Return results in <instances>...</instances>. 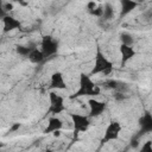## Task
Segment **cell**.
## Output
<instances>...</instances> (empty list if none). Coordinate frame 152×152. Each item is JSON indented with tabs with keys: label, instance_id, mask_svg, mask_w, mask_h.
Segmentation results:
<instances>
[{
	"label": "cell",
	"instance_id": "obj_1",
	"mask_svg": "<svg viewBox=\"0 0 152 152\" xmlns=\"http://www.w3.org/2000/svg\"><path fill=\"white\" fill-rule=\"evenodd\" d=\"M99 94H100V88L95 86V83L87 75H81L80 89L71 96V99L78 97L81 95H99Z\"/></svg>",
	"mask_w": 152,
	"mask_h": 152
},
{
	"label": "cell",
	"instance_id": "obj_2",
	"mask_svg": "<svg viewBox=\"0 0 152 152\" xmlns=\"http://www.w3.org/2000/svg\"><path fill=\"white\" fill-rule=\"evenodd\" d=\"M113 66H112V63L103 57V55L101 52H97L96 55V58H95V66L93 69V74H96V72H103L104 75H108L110 71H112Z\"/></svg>",
	"mask_w": 152,
	"mask_h": 152
},
{
	"label": "cell",
	"instance_id": "obj_3",
	"mask_svg": "<svg viewBox=\"0 0 152 152\" xmlns=\"http://www.w3.org/2000/svg\"><path fill=\"white\" fill-rule=\"evenodd\" d=\"M42 52L45 57L52 56L57 52V42L51 36H44L42 40Z\"/></svg>",
	"mask_w": 152,
	"mask_h": 152
},
{
	"label": "cell",
	"instance_id": "obj_4",
	"mask_svg": "<svg viewBox=\"0 0 152 152\" xmlns=\"http://www.w3.org/2000/svg\"><path fill=\"white\" fill-rule=\"evenodd\" d=\"M121 131V126L119 122H114L112 121L108 127L106 128V132H104V137L102 139V142H107V141H110V140H114L119 137V133Z\"/></svg>",
	"mask_w": 152,
	"mask_h": 152
},
{
	"label": "cell",
	"instance_id": "obj_5",
	"mask_svg": "<svg viewBox=\"0 0 152 152\" xmlns=\"http://www.w3.org/2000/svg\"><path fill=\"white\" fill-rule=\"evenodd\" d=\"M71 119L74 121V126H75V133L77 132H84L88 129L89 127V119L84 115L81 114H72Z\"/></svg>",
	"mask_w": 152,
	"mask_h": 152
},
{
	"label": "cell",
	"instance_id": "obj_6",
	"mask_svg": "<svg viewBox=\"0 0 152 152\" xmlns=\"http://www.w3.org/2000/svg\"><path fill=\"white\" fill-rule=\"evenodd\" d=\"M139 125H140V132L137 137H141L144 134H147L150 132H152V115L150 113H145L140 120H139Z\"/></svg>",
	"mask_w": 152,
	"mask_h": 152
},
{
	"label": "cell",
	"instance_id": "obj_7",
	"mask_svg": "<svg viewBox=\"0 0 152 152\" xmlns=\"http://www.w3.org/2000/svg\"><path fill=\"white\" fill-rule=\"evenodd\" d=\"M50 103H51V106H50L49 110L52 112L53 114H57V113H59V112H62L64 109L63 97L57 95V94H55V93L50 94Z\"/></svg>",
	"mask_w": 152,
	"mask_h": 152
},
{
	"label": "cell",
	"instance_id": "obj_8",
	"mask_svg": "<svg viewBox=\"0 0 152 152\" xmlns=\"http://www.w3.org/2000/svg\"><path fill=\"white\" fill-rule=\"evenodd\" d=\"M89 108H90V116H99L103 113L106 104L97 100H89Z\"/></svg>",
	"mask_w": 152,
	"mask_h": 152
},
{
	"label": "cell",
	"instance_id": "obj_9",
	"mask_svg": "<svg viewBox=\"0 0 152 152\" xmlns=\"http://www.w3.org/2000/svg\"><path fill=\"white\" fill-rule=\"evenodd\" d=\"M62 126H63V124H62V121L58 119V118H51L50 120H49V124H48V127L45 128V133L48 134V133H56V132H58L61 128H62Z\"/></svg>",
	"mask_w": 152,
	"mask_h": 152
},
{
	"label": "cell",
	"instance_id": "obj_10",
	"mask_svg": "<svg viewBox=\"0 0 152 152\" xmlns=\"http://www.w3.org/2000/svg\"><path fill=\"white\" fill-rule=\"evenodd\" d=\"M51 88H57V89H64L65 88V82H64V77L61 72H55L51 76V83H50Z\"/></svg>",
	"mask_w": 152,
	"mask_h": 152
},
{
	"label": "cell",
	"instance_id": "obj_11",
	"mask_svg": "<svg viewBox=\"0 0 152 152\" xmlns=\"http://www.w3.org/2000/svg\"><path fill=\"white\" fill-rule=\"evenodd\" d=\"M2 21H4V31H11V30L20 27V23L12 17L6 15L2 18Z\"/></svg>",
	"mask_w": 152,
	"mask_h": 152
},
{
	"label": "cell",
	"instance_id": "obj_12",
	"mask_svg": "<svg viewBox=\"0 0 152 152\" xmlns=\"http://www.w3.org/2000/svg\"><path fill=\"white\" fill-rule=\"evenodd\" d=\"M44 58H45L44 53L42 52V50H38V49H33L31 51V53L28 55V59L32 63H40Z\"/></svg>",
	"mask_w": 152,
	"mask_h": 152
},
{
	"label": "cell",
	"instance_id": "obj_13",
	"mask_svg": "<svg viewBox=\"0 0 152 152\" xmlns=\"http://www.w3.org/2000/svg\"><path fill=\"white\" fill-rule=\"evenodd\" d=\"M120 50H121V53H122V59H124V62H126L127 59L132 58L133 55H134L133 49H132L131 46H128V45H124V44H121Z\"/></svg>",
	"mask_w": 152,
	"mask_h": 152
},
{
	"label": "cell",
	"instance_id": "obj_14",
	"mask_svg": "<svg viewBox=\"0 0 152 152\" xmlns=\"http://www.w3.org/2000/svg\"><path fill=\"white\" fill-rule=\"evenodd\" d=\"M114 17V8L110 4H106L103 6V14H102V18L103 20H110L113 19Z\"/></svg>",
	"mask_w": 152,
	"mask_h": 152
},
{
	"label": "cell",
	"instance_id": "obj_15",
	"mask_svg": "<svg viewBox=\"0 0 152 152\" xmlns=\"http://www.w3.org/2000/svg\"><path fill=\"white\" fill-rule=\"evenodd\" d=\"M33 49H34V48H32V46H30V45H27V46L18 45V46H17V52H18L19 55H21V56H28Z\"/></svg>",
	"mask_w": 152,
	"mask_h": 152
},
{
	"label": "cell",
	"instance_id": "obj_16",
	"mask_svg": "<svg viewBox=\"0 0 152 152\" xmlns=\"http://www.w3.org/2000/svg\"><path fill=\"white\" fill-rule=\"evenodd\" d=\"M135 6H137L135 2H132V1H122V14L128 13V12L132 11Z\"/></svg>",
	"mask_w": 152,
	"mask_h": 152
},
{
	"label": "cell",
	"instance_id": "obj_17",
	"mask_svg": "<svg viewBox=\"0 0 152 152\" xmlns=\"http://www.w3.org/2000/svg\"><path fill=\"white\" fill-rule=\"evenodd\" d=\"M120 37H121V42H122L124 45L131 46V44L133 43V37H132L129 33H122Z\"/></svg>",
	"mask_w": 152,
	"mask_h": 152
},
{
	"label": "cell",
	"instance_id": "obj_18",
	"mask_svg": "<svg viewBox=\"0 0 152 152\" xmlns=\"http://www.w3.org/2000/svg\"><path fill=\"white\" fill-rule=\"evenodd\" d=\"M140 152H152V141H146L142 145Z\"/></svg>",
	"mask_w": 152,
	"mask_h": 152
},
{
	"label": "cell",
	"instance_id": "obj_19",
	"mask_svg": "<svg viewBox=\"0 0 152 152\" xmlns=\"http://www.w3.org/2000/svg\"><path fill=\"white\" fill-rule=\"evenodd\" d=\"M138 146H139V137H134V138H132V140H131V147L137 148Z\"/></svg>",
	"mask_w": 152,
	"mask_h": 152
},
{
	"label": "cell",
	"instance_id": "obj_20",
	"mask_svg": "<svg viewBox=\"0 0 152 152\" xmlns=\"http://www.w3.org/2000/svg\"><path fill=\"white\" fill-rule=\"evenodd\" d=\"M46 152H52V151H50V150H48V151H46Z\"/></svg>",
	"mask_w": 152,
	"mask_h": 152
}]
</instances>
